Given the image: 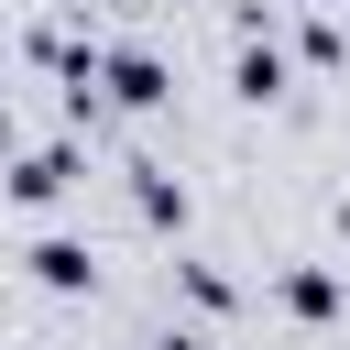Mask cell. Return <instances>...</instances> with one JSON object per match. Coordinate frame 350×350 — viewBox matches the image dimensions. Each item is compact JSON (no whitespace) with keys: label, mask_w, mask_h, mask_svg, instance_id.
Segmentation results:
<instances>
[{"label":"cell","mask_w":350,"mask_h":350,"mask_svg":"<svg viewBox=\"0 0 350 350\" xmlns=\"http://www.w3.org/2000/svg\"><path fill=\"white\" fill-rule=\"evenodd\" d=\"M66 186H77V142H33V153H11V175H0L11 208H55Z\"/></svg>","instance_id":"obj_3"},{"label":"cell","mask_w":350,"mask_h":350,"mask_svg":"<svg viewBox=\"0 0 350 350\" xmlns=\"http://www.w3.org/2000/svg\"><path fill=\"white\" fill-rule=\"evenodd\" d=\"M295 55H306V66H339L350 33H339V22H295Z\"/></svg>","instance_id":"obj_8"},{"label":"cell","mask_w":350,"mask_h":350,"mask_svg":"<svg viewBox=\"0 0 350 350\" xmlns=\"http://www.w3.org/2000/svg\"><path fill=\"white\" fill-rule=\"evenodd\" d=\"M230 88H241L252 109H262V98H284V88H295V66H284V44H273V33H241V55H230Z\"/></svg>","instance_id":"obj_5"},{"label":"cell","mask_w":350,"mask_h":350,"mask_svg":"<svg viewBox=\"0 0 350 350\" xmlns=\"http://www.w3.org/2000/svg\"><path fill=\"white\" fill-rule=\"evenodd\" d=\"M22 262H33V284H44V295H88V284H98V252H88V241H66V230H44Z\"/></svg>","instance_id":"obj_4"},{"label":"cell","mask_w":350,"mask_h":350,"mask_svg":"<svg viewBox=\"0 0 350 350\" xmlns=\"http://www.w3.org/2000/svg\"><path fill=\"white\" fill-rule=\"evenodd\" d=\"M131 208H142L153 230H186V186H175L164 164H131Z\"/></svg>","instance_id":"obj_6"},{"label":"cell","mask_w":350,"mask_h":350,"mask_svg":"<svg viewBox=\"0 0 350 350\" xmlns=\"http://www.w3.org/2000/svg\"><path fill=\"white\" fill-rule=\"evenodd\" d=\"M98 98H120V109H164L175 77H164L153 44H98Z\"/></svg>","instance_id":"obj_1"},{"label":"cell","mask_w":350,"mask_h":350,"mask_svg":"<svg viewBox=\"0 0 350 350\" xmlns=\"http://www.w3.org/2000/svg\"><path fill=\"white\" fill-rule=\"evenodd\" d=\"M0 153H11V98H0Z\"/></svg>","instance_id":"obj_10"},{"label":"cell","mask_w":350,"mask_h":350,"mask_svg":"<svg viewBox=\"0 0 350 350\" xmlns=\"http://www.w3.org/2000/svg\"><path fill=\"white\" fill-rule=\"evenodd\" d=\"M273 306H284L295 328H339V317H350V284H339L328 262H284V273H273Z\"/></svg>","instance_id":"obj_2"},{"label":"cell","mask_w":350,"mask_h":350,"mask_svg":"<svg viewBox=\"0 0 350 350\" xmlns=\"http://www.w3.org/2000/svg\"><path fill=\"white\" fill-rule=\"evenodd\" d=\"M142 350H219V339H208V328H153Z\"/></svg>","instance_id":"obj_9"},{"label":"cell","mask_w":350,"mask_h":350,"mask_svg":"<svg viewBox=\"0 0 350 350\" xmlns=\"http://www.w3.org/2000/svg\"><path fill=\"white\" fill-rule=\"evenodd\" d=\"M175 295H186L197 317H230V295H241V284H230L219 262H197V252H186V262H175Z\"/></svg>","instance_id":"obj_7"}]
</instances>
